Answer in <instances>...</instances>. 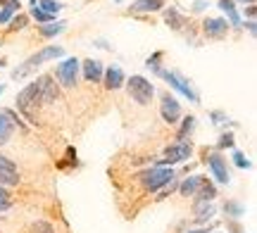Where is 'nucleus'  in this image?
Masks as SVG:
<instances>
[{
  "mask_svg": "<svg viewBox=\"0 0 257 233\" xmlns=\"http://www.w3.org/2000/svg\"><path fill=\"white\" fill-rule=\"evenodd\" d=\"M202 178H205V176H198V174H195V176L184 178V181H181V186H179V193H181L184 197H193L195 193H198V188H200V183H202Z\"/></svg>",
  "mask_w": 257,
  "mask_h": 233,
  "instance_id": "nucleus-17",
  "label": "nucleus"
},
{
  "mask_svg": "<svg viewBox=\"0 0 257 233\" xmlns=\"http://www.w3.org/2000/svg\"><path fill=\"white\" fill-rule=\"evenodd\" d=\"M195 200L198 202H212L214 197H217V188H214V183H212L210 178L205 176L202 178V183H200V188H198V193H195Z\"/></svg>",
  "mask_w": 257,
  "mask_h": 233,
  "instance_id": "nucleus-15",
  "label": "nucleus"
},
{
  "mask_svg": "<svg viewBox=\"0 0 257 233\" xmlns=\"http://www.w3.org/2000/svg\"><path fill=\"white\" fill-rule=\"evenodd\" d=\"M162 57H165V53H162V50H157V53H153V55L146 60V67H148V69H153V74H157V76L165 72V69H162V65H160V62H162Z\"/></svg>",
  "mask_w": 257,
  "mask_h": 233,
  "instance_id": "nucleus-24",
  "label": "nucleus"
},
{
  "mask_svg": "<svg viewBox=\"0 0 257 233\" xmlns=\"http://www.w3.org/2000/svg\"><path fill=\"white\" fill-rule=\"evenodd\" d=\"M205 8H207V3H202V0H198V3L193 5V12H202Z\"/></svg>",
  "mask_w": 257,
  "mask_h": 233,
  "instance_id": "nucleus-37",
  "label": "nucleus"
},
{
  "mask_svg": "<svg viewBox=\"0 0 257 233\" xmlns=\"http://www.w3.org/2000/svg\"><path fill=\"white\" fill-rule=\"evenodd\" d=\"M202 34L207 38H224L229 34V22L219 17H207L202 22Z\"/></svg>",
  "mask_w": 257,
  "mask_h": 233,
  "instance_id": "nucleus-12",
  "label": "nucleus"
},
{
  "mask_svg": "<svg viewBox=\"0 0 257 233\" xmlns=\"http://www.w3.org/2000/svg\"><path fill=\"white\" fill-rule=\"evenodd\" d=\"M0 8H10V10H15V12H19L22 3L19 0H0Z\"/></svg>",
  "mask_w": 257,
  "mask_h": 233,
  "instance_id": "nucleus-34",
  "label": "nucleus"
},
{
  "mask_svg": "<svg viewBox=\"0 0 257 233\" xmlns=\"http://www.w3.org/2000/svg\"><path fill=\"white\" fill-rule=\"evenodd\" d=\"M3 91H5V86H0V95H3Z\"/></svg>",
  "mask_w": 257,
  "mask_h": 233,
  "instance_id": "nucleus-43",
  "label": "nucleus"
},
{
  "mask_svg": "<svg viewBox=\"0 0 257 233\" xmlns=\"http://www.w3.org/2000/svg\"><path fill=\"white\" fill-rule=\"evenodd\" d=\"M36 81H38V98H41V103L53 105L57 98H60V88L55 86L53 76H41V79H36Z\"/></svg>",
  "mask_w": 257,
  "mask_h": 233,
  "instance_id": "nucleus-11",
  "label": "nucleus"
},
{
  "mask_svg": "<svg viewBox=\"0 0 257 233\" xmlns=\"http://www.w3.org/2000/svg\"><path fill=\"white\" fill-rule=\"evenodd\" d=\"M102 81H105V86H107L110 91H119L121 86L126 84V76L121 72V67L110 65L105 72H102Z\"/></svg>",
  "mask_w": 257,
  "mask_h": 233,
  "instance_id": "nucleus-13",
  "label": "nucleus"
},
{
  "mask_svg": "<svg viewBox=\"0 0 257 233\" xmlns=\"http://www.w3.org/2000/svg\"><path fill=\"white\" fill-rule=\"evenodd\" d=\"M19 183V171H17V164L12 162L10 157L0 155V186L5 188H12Z\"/></svg>",
  "mask_w": 257,
  "mask_h": 233,
  "instance_id": "nucleus-10",
  "label": "nucleus"
},
{
  "mask_svg": "<svg viewBox=\"0 0 257 233\" xmlns=\"http://www.w3.org/2000/svg\"><path fill=\"white\" fill-rule=\"evenodd\" d=\"M165 8V0H136L131 3V12H157Z\"/></svg>",
  "mask_w": 257,
  "mask_h": 233,
  "instance_id": "nucleus-19",
  "label": "nucleus"
},
{
  "mask_svg": "<svg viewBox=\"0 0 257 233\" xmlns=\"http://www.w3.org/2000/svg\"><path fill=\"white\" fill-rule=\"evenodd\" d=\"M141 183H143V188H148L150 193H155V190H162V188L172 186L174 183V171L167 167H153V169H146L143 174H141Z\"/></svg>",
  "mask_w": 257,
  "mask_h": 233,
  "instance_id": "nucleus-2",
  "label": "nucleus"
},
{
  "mask_svg": "<svg viewBox=\"0 0 257 233\" xmlns=\"http://www.w3.org/2000/svg\"><path fill=\"white\" fill-rule=\"evenodd\" d=\"M233 145H236V140H233V133H224V136H221L219 138V143H217V150H226V148H233Z\"/></svg>",
  "mask_w": 257,
  "mask_h": 233,
  "instance_id": "nucleus-30",
  "label": "nucleus"
},
{
  "mask_svg": "<svg viewBox=\"0 0 257 233\" xmlns=\"http://www.w3.org/2000/svg\"><path fill=\"white\" fill-rule=\"evenodd\" d=\"M238 3H248V5H255V0H238Z\"/></svg>",
  "mask_w": 257,
  "mask_h": 233,
  "instance_id": "nucleus-41",
  "label": "nucleus"
},
{
  "mask_svg": "<svg viewBox=\"0 0 257 233\" xmlns=\"http://www.w3.org/2000/svg\"><path fill=\"white\" fill-rule=\"evenodd\" d=\"M160 114H162V119L167 124H176L181 119V105L176 103L174 95L162 93V98H160Z\"/></svg>",
  "mask_w": 257,
  "mask_h": 233,
  "instance_id": "nucleus-9",
  "label": "nucleus"
},
{
  "mask_svg": "<svg viewBox=\"0 0 257 233\" xmlns=\"http://www.w3.org/2000/svg\"><path fill=\"white\" fill-rule=\"evenodd\" d=\"M191 155H193L191 140H176V143H172V145L165 150V159H157V167L186 162V159H191Z\"/></svg>",
  "mask_w": 257,
  "mask_h": 233,
  "instance_id": "nucleus-5",
  "label": "nucleus"
},
{
  "mask_svg": "<svg viewBox=\"0 0 257 233\" xmlns=\"http://www.w3.org/2000/svg\"><path fill=\"white\" fill-rule=\"evenodd\" d=\"M219 10L229 17V27H236V29H240V15H238V10H236V3L233 0H219Z\"/></svg>",
  "mask_w": 257,
  "mask_h": 233,
  "instance_id": "nucleus-16",
  "label": "nucleus"
},
{
  "mask_svg": "<svg viewBox=\"0 0 257 233\" xmlns=\"http://www.w3.org/2000/svg\"><path fill=\"white\" fill-rule=\"evenodd\" d=\"M212 233H219V231H212Z\"/></svg>",
  "mask_w": 257,
  "mask_h": 233,
  "instance_id": "nucleus-44",
  "label": "nucleus"
},
{
  "mask_svg": "<svg viewBox=\"0 0 257 233\" xmlns=\"http://www.w3.org/2000/svg\"><path fill=\"white\" fill-rule=\"evenodd\" d=\"M38 8L43 10L46 15H53V17H55V15L64 8V5H62V3H57V0H41V3H38Z\"/></svg>",
  "mask_w": 257,
  "mask_h": 233,
  "instance_id": "nucleus-26",
  "label": "nucleus"
},
{
  "mask_svg": "<svg viewBox=\"0 0 257 233\" xmlns=\"http://www.w3.org/2000/svg\"><path fill=\"white\" fill-rule=\"evenodd\" d=\"M0 200H5V202H12V200H10V190L5 186H0Z\"/></svg>",
  "mask_w": 257,
  "mask_h": 233,
  "instance_id": "nucleus-36",
  "label": "nucleus"
},
{
  "mask_svg": "<svg viewBox=\"0 0 257 233\" xmlns=\"http://www.w3.org/2000/svg\"><path fill=\"white\" fill-rule=\"evenodd\" d=\"M12 15H15V10H10V8H0V24H8L10 19H12Z\"/></svg>",
  "mask_w": 257,
  "mask_h": 233,
  "instance_id": "nucleus-33",
  "label": "nucleus"
},
{
  "mask_svg": "<svg viewBox=\"0 0 257 233\" xmlns=\"http://www.w3.org/2000/svg\"><path fill=\"white\" fill-rule=\"evenodd\" d=\"M17 110L24 117H27L31 124H36V114H34V105L36 103H41V98H38V81H34V84H29L22 93L17 95Z\"/></svg>",
  "mask_w": 257,
  "mask_h": 233,
  "instance_id": "nucleus-4",
  "label": "nucleus"
},
{
  "mask_svg": "<svg viewBox=\"0 0 257 233\" xmlns=\"http://www.w3.org/2000/svg\"><path fill=\"white\" fill-rule=\"evenodd\" d=\"M64 50L60 46H48V48H41L36 55H31L29 60H24V65L17 67L15 72H12V79H22V76L31 74L34 69H38V67L43 65V62H48V60H57V57H62Z\"/></svg>",
  "mask_w": 257,
  "mask_h": 233,
  "instance_id": "nucleus-1",
  "label": "nucleus"
},
{
  "mask_svg": "<svg viewBox=\"0 0 257 233\" xmlns=\"http://www.w3.org/2000/svg\"><path fill=\"white\" fill-rule=\"evenodd\" d=\"M64 27H67V22H50V24H41L38 27V34L43 38H53L57 34H62Z\"/></svg>",
  "mask_w": 257,
  "mask_h": 233,
  "instance_id": "nucleus-22",
  "label": "nucleus"
},
{
  "mask_svg": "<svg viewBox=\"0 0 257 233\" xmlns=\"http://www.w3.org/2000/svg\"><path fill=\"white\" fill-rule=\"evenodd\" d=\"M27 22H29V19L24 17V15H19V17L10 19V31H19V29H24V27H27Z\"/></svg>",
  "mask_w": 257,
  "mask_h": 233,
  "instance_id": "nucleus-32",
  "label": "nucleus"
},
{
  "mask_svg": "<svg viewBox=\"0 0 257 233\" xmlns=\"http://www.w3.org/2000/svg\"><path fill=\"white\" fill-rule=\"evenodd\" d=\"M205 164L210 167L212 176H214V181L217 183H221V186H226L231 181V174H229V167H226V159L221 157L217 150H210V152H205Z\"/></svg>",
  "mask_w": 257,
  "mask_h": 233,
  "instance_id": "nucleus-6",
  "label": "nucleus"
},
{
  "mask_svg": "<svg viewBox=\"0 0 257 233\" xmlns=\"http://www.w3.org/2000/svg\"><path fill=\"white\" fill-rule=\"evenodd\" d=\"M193 212H195V221H207V219L214 216V205H212V202H198V200H195Z\"/></svg>",
  "mask_w": 257,
  "mask_h": 233,
  "instance_id": "nucleus-21",
  "label": "nucleus"
},
{
  "mask_svg": "<svg viewBox=\"0 0 257 233\" xmlns=\"http://www.w3.org/2000/svg\"><path fill=\"white\" fill-rule=\"evenodd\" d=\"M245 27H248V31H250V34H252V36H255V34H257V27H255V22H252V19H250L248 24H245Z\"/></svg>",
  "mask_w": 257,
  "mask_h": 233,
  "instance_id": "nucleus-39",
  "label": "nucleus"
},
{
  "mask_svg": "<svg viewBox=\"0 0 257 233\" xmlns=\"http://www.w3.org/2000/svg\"><path fill=\"white\" fill-rule=\"evenodd\" d=\"M210 117H212V124H226V121H229V119H226V114L219 112V110H214Z\"/></svg>",
  "mask_w": 257,
  "mask_h": 233,
  "instance_id": "nucleus-35",
  "label": "nucleus"
},
{
  "mask_svg": "<svg viewBox=\"0 0 257 233\" xmlns=\"http://www.w3.org/2000/svg\"><path fill=\"white\" fill-rule=\"evenodd\" d=\"M165 22L172 29H176V31L186 27V17L181 15V12H179V8H167L165 10Z\"/></svg>",
  "mask_w": 257,
  "mask_h": 233,
  "instance_id": "nucleus-20",
  "label": "nucleus"
},
{
  "mask_svg": "<svg viewBox=\"0 0 257 233\" xmlns=\"http://www.w3.org/2000/svg\"><path fill=\"white\" fill-rule=\"evenodd\" d=\"M31 233H55V226L48 221H34L31 224Z\"/></svg>",
  "mask_w": 257,
  "mask_h": 233,
  "instance_id": "nucleus-28",
  "label": "nucleus"
},
{
  "mask_svg": "<svg viewBox=\"0 0 257 233\" xmlns=\"http://www.w3.org/2000/svg\"><path fill=\"white\" fill-rule=\"evenodd\" d=\"M81 69H83V79L88 84H100L102 81V62H98V60H83Z\"/></svg>",
  "mask_w": 257,
  "mask_h": 233,
  "instance_id": "nucleus-14",
  "label": "nucleus"
},
{
  "mask_svg": "<svg viewBox=\"0 0 257 233\" xmlns=\"http://www.w3.org/2000/svg\"><path fill=\"white\" fill-rule=\"evenodd\" d=\"M31 17L36 19L38 24H50V22H55V17H53V15H46V12L38 8V5H34V8H31Z\"/></svg>",
  "mask_w": 257,
  "mask_h": 233,
  "instance_id": "nucleus-27",
  "label": "nucleus"
},
{
  "mask_svg": "<svg viewBox=\"0 0 257 233\" xmlns=\"http://www.w3.org/2000/svg\"><path fill=\"white\" fill-rule=\"evenodd\" d=\"M72 164H76V150L74 148H67V155H64V159L57 164L60 169H64V167H72Z\"/></svg>",
  "mask_w": 257,
  "mask_h": 233,
  "instance_id": "nucleus-29",
  "label": "nucleus"
},
{
  "mask_svg": "<svg viewBox=\"0 0 257 233\" xmlns=\"http://www.w3.org/2000/svg\"><path fill=\"white\" fill-rule=\"evenodd\" d=\"M5 65H8V62H5V60H0V69H3V67H5Z\"/></svg>",
  "mask_w": 257,
  "mask_h": 233,
  "instance_id": "nucleus-42",
  "label": "nucleus"
},
{
  "mask_svg": "<svg viewBox=\"0 0 257 233\" xmlns=\"http://www.w3.org/2000/svg\"><path fill=\"white\" fill-rule=\"evenodd\" d=\"M195 129V117L193 114H188L184 121H181V126H179V131H176V140H186L188 136H191V131Z\"/></svg>",
  "mask_w": 257,
  "mask_h": 233,
  "instance_id": "nucleus-23",
  "label": "nucleus"
},
{
  "mask_svg": "<svg viewBox=\"0 0 257 233\" xmlns=\"http://www.w3.org/2000/svg\"><path fill=\"white\" fill-rule=\"evenodd\" d=\"M162 79H165L167 84L172 86V88H174L176 93H181V95H186V98H188V100H191V103H200V95L195 93V91H193L191 88V84H188V81H186V79H181V76L179 74H174V72H162Z\"/></svg>",
  "mask_w": 257,
  "mask_h": 233,
  "instance_id": "nucleus-8",
  "label": "nucleus"
},
{
  "mask_svg": "<svg viewBox=\"0 0 257 233\" xmlns=\"http://www.w3.org/2000/svg\"><path fill=\"white\" fill-rule=\"evenodd\" d=\"M210 228H195V231H186V233H207Z\"/></svg>",
  "mask_w": 257,
  "mask_h": 233,
  "instance_id": "nucleus-40",
  "label": "nucleus"
},
{
  "mask_svg": "<svg viewBox=\"0 0 257 233\" xmlns=\"http://www.w3.org/2000/svg\"><path fill=\"white\" fill-rule=\"evenodd\" d=\"M224 212H226V216H231V219H240V216L245 214V207L240 205V202H236V200H229V202L224 205Z\"/></svg>",
  "mask_w": 257,
  "mask_h": 233,
  "instance_id": "nucleus-25",
  "label": "nucleus"
},
{
  "mask_svg": "<svg viewBox=\"0 0 257 233\" xmlns=\"http://www.w3.org/2000/svg\"><path fill=\"white\" fill-rule=\"evenodd\" d=\"M233 164L236 167H240V169H248L250 167V159L240 152V150H233Z\"/></svg>",
  "mask_w": 257,
  "mask_h": 233,
  "instance_id": "nucleus-31",
  "label": "nucleus"
},
{
  "mask_svg": "<svg viewBox=\"0 0 257 233\" xmlns=\"http://www.w3.org/2000/svg\"><path fill=\"white\" fill-rule=\"evenodd\" d=\"M12 209V202H5V200H0V212H8Z\"/></svg>",
  "mask_w": 257,
  "mask_h": 233,
  "instance_id": "nucleus-38",
  "label": "nucleus"
},
{
  "mask_svg": "<svg viewBox=\"0 0 257 233\" xmlns=\"http://www.w3.org/2000/svg\"><path fill=\"white\" fill-rule=\"evenodd\" d=\"M126 91H128V95H131L138 105H148L150 100H153V95H155V86L150 84L146 76L134 74L126 81Z\"/></svg>",
  "mask_w": 257,
  "mask_h": 233,
  "instance_id": "nucleus-3",
  "label": "nucleus"
},
{
  "mask_svg": "<svg viewBox=\"0 0 257 233\" xmlns=\"http://www.w3.org/2000/svg\"><path fill=\"white\" fill-rule=\"evenodd\" d=\"M79 69H81V62L76 57H67L64 62L57 65V81L64 86V88H74L76 86V76H79Z\"/></svg>",
  "mask_w": 257,
  "mask_h": 233,
  "instance_id": "nucleus-7",
  "label": "nucleus"
},
{
  "mask_svg": "<svg viewBox=\"0 0 257 233\" xmlns=\"http://www.w3.org/2000/svg\"><path fill=\"white\" fill-rule=\"evenodd\" d=\"M12 133H15V124H12V119L8 117V112L3 110V112H0V145L10 143Z\"/></svg>",
  "mask_w": 257,
  "mask_h": 233,
  "instance_id": "nucleus-18",
  "label": "nucleus"
}]
</instances>
